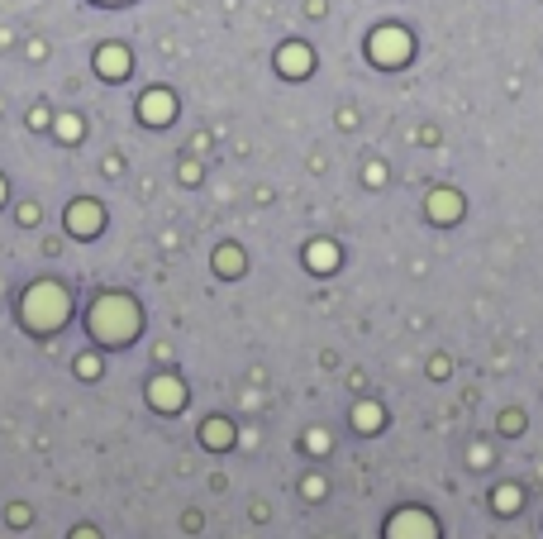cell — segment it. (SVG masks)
I'll list each match as a JSON object with an SVG mask.
<instances>
[{
	"label": "cell",
	"mask_w": 543,
	"mask_h": 539,
	"mask_svg": "<svg viewBox=\"0 0 543 539\" xmlns=\"http://www.w3.org/2000/svg\"><path fill=\"white\" fill-rule=\"evenodd\" d=\"M434 520L429 516H419V511H405L396 516V525H391V539H434Z\"/></svg>",
	"instance_id": "1"
},
{
	"label": "cell",
	"mask_w": 543,
	"mask_h": 539,
	"mask_svg": "<svg viewBox=\"0 0 543 539\" xmlns=\"http://www.w3.org/2000/svg\"><path fill=\"white\" fill-rule=\"evenodd\" d=\"M143 120H152V125L172 120V96H167V91H148L143 96Z\"/></svg>",
	"instance_id": "2"
},
{
	"label": "cell",
	"mask_w": 543,
	"mask_h": 539,
	"mask_svg": "<svg viewBox=\"0 0 543 539\" xmlns=\"http://www.w3.org/2000/svg\"><path fill=\"white\" fill-rule=\"evenodd\" d=\"M372 53H377L382 62H386V58H400V53H405V33H400V29H382L377 43H372Z\"/></svg>",
	"instance_id": "3"
},
{
	"label": "cell",
	"mask_w": 543,
	"mask_h": 539,
	"mask_svg": "<svg viewBox=\"0 0 543 539\" xmlns=\"http://www.w3.org/2000/svg\"><path fill=\"white\" fill-rule=\"evenodd\" d=\"M100 72H106V77H124L129 72V58L120 53V48H106V53H100Z\"/></svg>",
	"instance_id": "4"
},
{
	"label": "cell",
	"mask_w": 543,
	"mask_h": 539,
	"mask_svg": "<svg viewBox=\"0 0 543 539\" xmlns=\"http://www.w3.org/2000/svg\"><path fill=\"white\" fill-rule=\"evenodd\" d=\"M148 396H152V406H177V396H181V392H177V382H167V377H162V382H152V386H148Z\"/></svg>",
	"instance_id": "5"
},
{
	"label": "cell",
	"mask_w": 543,
	"mask_h": 539,
	"mask_svg": "<svg viewBox=\"0 0 543 539\" xmlns=\"http://www.w3.org/2000/svg\"><path fill=\"white\" fill-rule=\"evenodd\" d=\"M96 220H100L96 206H72V229L77 234H96Z\"/></svg>",
	"instance_id": "6"
},
{
	"label": "cell",
	"mask_w": 543,
	"mask_h": 539,
	"mask_svg": "<svg viewBox=\"0 0 543 539\" xmlns=\"http://www.w3.org/2000/svg\"><path fill=\"white\" fill-rule=\"evenodd\" d=\"M239 267H244L239 248H225V254H219V273H239Z\"/></svg>",
	"instance_id": "7"
},
{
	"label": "cell",
	"mask_w": 543,
	"mask_h": 539,
	"mask_svg": "<svg viewBox=\"0 0 543 539\" xmlns=\"http://www.w3.org/2000/svg\"><path fill=\"white\" fill-rule=\"evenodd\" d=\"M286 72H305V53H300V48H291V53H286Z\"/></svg>",
	"instance_id": "8"
}]
</instances>
